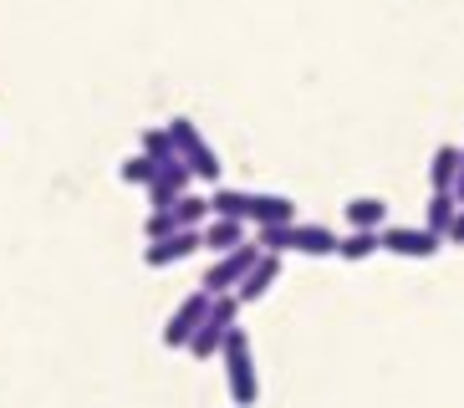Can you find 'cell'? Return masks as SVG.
Masks as SVG:
<instances>
[{
    "mask_svg": "<svg viewBox=\"0 0 464 408\" xmlns=\"http://www.w3.org/2000/svg\"><path fill=\"white\" fill-rule=\"evenodd\" d=\"M194 250H205V235L199 230H174V235H164V240L143 245V266H149V271H169V266H179V260H189Z\"/></svg>",
    "mask_w": 464,
    "mask_h": 408,
    "instance_id": "obj_6",
    "label": "cell"
},
{
    "mask_svg": "<svg viewBox=\"0 0 464 408\" xmlns=\"http://www.w3.org/2000/svg\"><path fill=\"white\" fill-rule=\"evenodd\" d=\"M250 225H291L296 219V199L286 194H250Z\"/></svg>",
    "mask_w": 464,
    "mask_h": 408,
    "instance_id": "obj_11",
    "label": "cell"
},
{
    "mask_svg": "<svg viewBox=\"0 0 464 408\" xmlns=\"http://www.w3.org/2000/svg\"><path fill=\"white\" fill-rule=\"evenodd\" d=\"M276 281H281V256H276V250H260L256 266L246 271V281L235 286V301H240V306H256Z\"/></svg>",
    "mask_w": 464,
    "mask_h": 408,
    "instance_id": "obj_8",
    "label": "cell"
},
{
    "mask_svg": "<svg viewBox=\"0 0 464 408\" xmlns=\"http://www.w3.org/2000/svg\"><path fill=\"white\" fill-rule=\"evenodd\" d=\"M286 250H296V256H337V230H327V225H301V219H291Z\"/></svg>",
    "mask_w": 464,
    "mask_h": 408,
    "instance_id": "obj_10",
    "label": "cell"
},
{
    "mask_svg": "<svg viewBox=\"0 0 464 408\" xmlns=\"http://www.w3.org/2000/svg\"><path fill=\"white\" fill-rule=\"evenodd\" d=\"M169 138H174V153L184 159V169H189L194 179H205V184H219V153L205 143V133L194 128L189 118H174L169 122Z\"/></svg>",
    "mask_w": 464,
    "mask_h": 408,
    "instance_id": "obj_3",
    "label": "cell"
},
{
    "mask_svg": "<svg viewBox=\"0 0 464 408\" xmlns=\"http://www.w3.org/2000/svg\"><path fill=\"white\" fill-rule=\"evenodd\" d=\"M194 184V174L184 169V159H159V169H153V179H149V199H153V209L159 204H169V199H179V194Z\"/></svg>",
    "mask_w": 464,
    "mask_h": 408,
    "instance_id": "obj_9",
    "label": "cell"
},
{
    "mask_svg": "<svg viewBox=\"0 0 464 408\" xmlns=\"http://www.w3.org/2000/svg\"><path fill=\"white\" fill-rule=\"evenodd\" d=\"M454 169H459V149H454V143L434 149V163H429V189H450V184H454Z\"/></svg>",
    "mask_w": 464,
    "mask_h": 408,
    "instance_id": "obj_18",
    "label": "cell"
},
{
    "mask_svg": "<svg viewBox=\"0 0 464 408\" xmlns=\"http://www.w3.org/2000/svg\"><path fill=\"white\" fill-rule=\"evenodd\" d=\"M138 149L149 153V159H174V138H169V128H143Z\"/></svg>",
    "mask_w": 464,
    "mask_h": 408,
    "instance_id": "obj_20",
    "label": "cell"
},
{
    "mask_svg": "<svg viewBox=\"0 0 464 408\" xmlns=\"http://www.w3.org/2000/svg\"><path fill=\"white\" fill-rule=\"evenodd\" d=\"M153 169H159V159H149V153L138 149L133 159H123V169H118V179H123V184H143V189H149Z\"/></svg>",
    "mask_w": 464,
    "mask_h": 408,
    "instance_id": "obj_19",
    "label": "cell"
},
{
    "mask_svg": "<svg viewBox=\"0 0 464 408\" xmlns=\"http://www.w3.org/2000/svg\"><path fill=\"white\" fill-rule=\"evenodd\" d=\"M205 312H209V291H194V296H184L169 312V322H164V347H189V337H194V326L205 322Z\"/></svg>",
    "mask_w": 464,
    "mask_h": 408,
    "instance_id": "obj_7",
    "label": "cell"
},
{
    "mask_svg": "<svg viewBox=\"0 0 464 408\" xmlns=\"http://www.w3.org/2000/svg\"><path fill=\"white\" fill-rule=\"evenodd\" d=\"M209 215L246 219V215H250V189H230V184H215V194H209ZM246 225H250V219H246Z\"/></svg>",
    "mask_w": 464,
    "mask_h": 408,
    "instance_id": "obj_15",
    "label": "cell"
},
{
    "mask_svg": "<svg viewBox=\"0 0 464 408\" xmlns=\"http://www.w3.org/2000/svg\"><path fill=\"white\" fill-rule=\"evenodd\" d=\"M444 245H464V204H459V209H454L450 230H444Z\"/></svg>",
    "mask_w": 464,
    "mask_h": 408,
    "instance_id": "obj_21",
    "label": "cell"
},
{
    "mask_svg": "<svg viewBox=\"0 0 464 408\" xmlns=\"http://www.w3.org/2000/svg\"><path fill=\"white\" fill-rule=\"evenodd\" d=\"M169 215H174V225L179 230H199V225H205L209 219V199L205 194H179V199H169Z\"/></svg>",
    "mask_w": 464,
    "mask_h": 408,
    "instance_id": "obj_14",
    "label": "cell"
},
{
    "mask_svg": "<svg viewBox=\"0 0 464 408\" xmlns=\"http://www.w3.org/2000/svg\"><path fill=\"white\" fill-rule=\"evenodd\" d=\"M260 245H235V250H219L215 266L205 271V281H199V291H209V296H225V291H235V286L246 281V271L256 266Z\"/></svg>",
    "mask_w": 464,
    "mask_h": 408,
    "instance_id": "obj_4",
    "label": "cell"
},
{
    "mask_svg": "<svg viewBox=\"0 0 464 408\" xmlns=\"http://www.w3.org/2000/svg\"><path fill=\"white\" fill-rule=\"evenodd\" d=\"M454 209H459V199H454L450 189H434V194H429V215H423V230H434L439 240H444V230H450Z\"/></svg>",
    "mask_w": 464,
    "mask_h": 408,
    "instance_id": "obj_16",
    "label": "cell"
},
{
    "mask_svg": "<svg viewBox=\"0 0 464 408\" xmlns=\"http://www.w3.org/2000/svg\"><path fill=\"white\" fill-rule=\"evenodd\" d=\"M199 235H205V250H235V245H246V219H225V215H209L205 225H199Z\"/></svg>",
    "mask_w": 464,
    "mask_h": 408,
    "instance_id": "obj_12",
    "label": "cell"
},
{
    "mask_svg": "<svg viewBox=\"0 0 464 408\" xmlns=\"http://www.w3.org/2000/svg\"><path fill=\"white\" fill-rule=\"evenodd\" d=\"M382 225H388V204L378 194L347 199V230H382Z\"/></svg>",
    "mask_w": 464,
    "mask_h": 408,
    "instance_id": "obj_13",
    "label": "cell"
},
{
    "mask_svg": "<svg viewBox=\"0 0 464 408\" xmlns=\"http://www.w3.org/2000/svg\"><path fill=\"white\" fill-rule=\"evenodd\" d=\"M372 250H382L378 230H347V235H337V256L342 260H368Z\"/></svg>",
    "mask_w": 464,
    "mask_h": 408,
    "instance_id": "obj_17",
    "label": "cell"
},
{
    "mask_svg": "<svg viewBox=\"0 0 464 408\" xmlns=\"http://www.w3.org/2000/svg\"><path fill=\"white\" fill-rule=\"evenodd\" d=\"M378 245L388 250V256H403V260H429L439 256V235L423 230V225H382L378 230Z\"/></svg>",
    "mask_w": 464,
    "mask_h": 408,
    "instance_id": "obj_5",
    "label": "cell"
},
{
    "mask_svg": "<svg viewBox=\"0 0 464 408\" xmlns=\"http://www.w3.org/2000/svg\"><path fill=\"white\" fill-rule=\"evenodd\" d=\"M219 363H225V383H230L235 408H250L260 398V378H256V357H250V337L246 326H230L219 342Z\"/></svg>",
    "mask_w": 464,
    "mask_h": 408,
    "instance_id": "obj_1",
    "label": "cell"
},
{
    "mask_svg": "<svg viewBox=\"0 0 464 408\" xmlns=\"http://www.w3.org/2000/svg\"><path fill=\"white\" fill-rule=\"evenodd\" d=\"M235 316H240V301H235V291H225V296H209L205 322L194 326V337H189V357H199V363L219 357V342H225V332L235 326Z\"/></svg>",
    "mask_w": 464,
    "mask_h": 408,
    "instance_id": "obj_2",
    "label": "cell"
},
{
    "mask_svg": "<svg viewBox=\"0 0 464 408\" xmlns=\"http://www.w3.org/2000/svg\"><path fill=\"white\" fill-rule=\"evenodd\" d=\"M450 194L464 204V149H459V169H454V184H450Z\"/></svg>",
    "mask_w": 464,
    "mask_h": 408,
    "instance_id": "obj_22",
    "label": "cell"
}]
</instances>
